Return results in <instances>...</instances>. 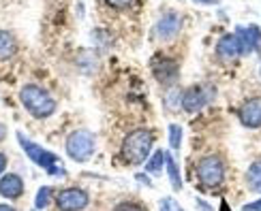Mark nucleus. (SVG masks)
Listing matches in <instances>:
<instances>
[{"mask_svg":"<svg viewBox=\"0 0 261 211\" xmlns=\"http://www.w3.org/2000/svg\"><path fill=\"white\" fill-rule=\"evenodd\" d=\"M19 101H21V105H24V109L28 111V113L32 117H37V119H45L56 111V101L51 98V94L47 90H43L41 85H35V83H28V85L21 87Z\"/></svg>","mask_w":261,"mask_h":211,"instance_id":"nucleus-1","label":"nucleus"},{"mask_svg":"<svg viewBox=\"0 0 261 211\" xmlns=\"http://www.w3.org/2000/svg\"><path fill=\"white\" fill-rule=\"evenodd\" d=\"M152 143H154V135L148 128H137L133 132H128L122 141V158L128 164H144L148 160V154L152 149Z\"/></svg>","mask_w":261,"mask_h":211,"instance_id":"nucleus-2","label":"nucleus"},{"mask_svg":"<svg viewBox=\"0 0 261 211\" xmlns=\"http://www.w3.org/2000/svg\"><path fill=\"white\" fill-rule=\"evenodd\" d=\"M17 141H19L21 149H24V154L28 156V160H32L37 166H41V169H45L51 177H64L67 175L64 169L58 166V156L54 152L41 147L39 143H35V141H30L24 132H17Z\"/></svg>","mask_w":261,"mask_h":211,"instance_id":"nucleus-3","label":"nucleus"},{"mask_svg":"<svg viewBox=\"0 0 261 211\" xmlns=\"http://www.w3.org/2000/svg\"><path fill=\"white\" fill-rule=\"evenodd\" d=\"M96 149L92 132L88 130H73L67 137V154L75 162H88Z\"/></svg>","mask_w":261,"mask_h":211,"instance_id":"nucleus-4","label":"nucleus"},{"mask_svg":"<svg viewBox=\"0 0 261 211\" xmlns=\"http://www.w3.org/2000/svg\"><path fill=\"white\" fill-rule=\"evenodd\" d=\"M197 182L205 188H219L225 182V164L219 156H208L197 164Z\"/></svg>","mask_w":261,"mask_h":211,"instance_id":"nucleus-5","label":"nucleus"},{"mask_svg":"<svg viewBox=\"0 0 261 211\" xmlns=\"http://www.w3.org/2000/svg\"><path fill=\"white\" fill-rule=\"evenodd\" d=\"M90 203L88 194H86L82 188H67L56 194V205L60 211H82Z\"/></svg>","mask_w":261,"mask_h":211,"instance_id":"nucleus-6","label":"nucleus"},{"mask_svg":"<svg viewBox=\"0 0 261 211\" xmlns=\"http://www.w3.org/2000/svg\"><path fill=\"white\" fill-rule=\"evenodd\" d=\"M152 73H154L156 81L163 85H173L178 81V62L165 58V55H154L152 58Z\"/></svg>","mask_w":261,"mask_h":211,"instance_id":"nucleus-7","label":"nucleus"},{"mask_svg":"<svg viewBox=\"0 0 261 211\" xmlns=\"http://www.w3.org/2000/svg\"><path fill=\"white\" fill-rule=\"evenodd\" d=\"M240 122L246 128H261V96H255L242 105Z\"/></svg>","mask_w":261,"mask_h":211,"instance_id":"nucleus-8","label":"nucleus"},{"mask_svg":"<svg viewBox=\"0 0 261 211\" xmlns=\"http://www.w3.org/2000/svg\"><path fill=\"white\" fill-rule=\"evenodd\" d=\"M21 194H24V182H21L19 175L7 173L5 177H0V196L15 201V198H19Z\"/></svg>","mask_w":261,"mask_h":211,"instance_id":"nucleus-9","label":"nucleus"},{"mask_svg":"<svg viewBox=\"0 0 261 211\" xmlns=\"http://www.w3.org/2000/svg\"><path fill=\"white\" fill-rule=\"evenodd\" d=\"M180 26H182V19L178 13H173V11H169V13H165L161 19H159V24H156V35L161 39H171V37H176L178 32H180Z\"/></svg>","mask_w":261,"mask_h":211,"instance_id":"nucleus-10","label":"nucleus"},{"mask_svg":"<svg viewBox=\"0 0 261 211\" xmlns=\"http://www.w3.org/2000/svg\"><path fill=\"white\" fill-rule=\"evenodd\" d=\"M205 103H208V94H205V90H203L201 85L189 87V90L184 92V96H182V107H184V111H199Z\"/></svg>","mask_w":261,"mask_h":211,"instance_id":"nucleus-11","label":"nucleus"},{"mask_svg":"<svg viewBox=\"0 0 261 211\" xmlns=\"http://www.w3.org/2000/svg\"><path fill=\"white\" fill-rule=\"evenodd\" d=\"M216 55L223 60H233L240 55V45H238L236 35H225L219 43H216Z\"/></svg>","mask_w":261,"mask_h":211,"instance_id":"nucleus-12","label":"nucleus"},{"mask_svg":"<svg viewBox=\"0 0 261 211\" xmlns=\"http://www.w3.org/2000/svg\"><path fill=\"white\" fill-rule=\"evenodd\" d=\"M165 171H167V177L171 182V188L173 190H182V179H180V169H178V162L176 158L171 156L169 152H165Z\"/></svg>","mask_w":261,"mask_h":211,"instance_id":"nucleus-13","label":"nucleus"},{"mask_svg":"<svg viewBox=\"0 0 261 211\" xmlns=\"http://www.w3.org/2000/svg\"><path fill=\"white\" fill-rule=\"evenodd\" d=\"M15 53V39L11 32L0 30V60H11Z\"/></svg>","mask_w":261,"mask_h":211,"instance_id":"nucleus-14","label":"nucleus"},{"mask_svg":"<svg viewBox=\"0 0 261 211\" xmlns=\"http://www.w3.org/2000/svg\"><path fill=\"white\" fill-rule=\"evenodd\" d=\"M246 182H248V186H251V190L261 194V160L251 164V169H248V173H246Z\"/></svg>","mask_w":261,"mask_h":211,"instance_id":"nucleus-15","label":"nucleus"},{"mask_svg":"<svg viewBox=\"0 0 261 211\" xmlns=\"http://www.w3.org/2000/svg\"><path fill=\"white\" fill-rule=\"evenodd\" d=\"M163 164H165V152L156 149V152L148 158V162H146V171H148V173H159Z\"/></svg>","mask_w":261,"mask_h":211,"instance_id":"nucleus-16","label":"nucleus"},{"mask_svg":"<svg viewBox=\"0 0 261 211\" xmlns=\"http://www.w3.org/2000/svg\"><path fill=\"white\" fill-rule=\"evenodd\" d=\"M233 35L238 39V45H240V55H248L253 51L251 49V41H248V35H246V28H238Z\"/></svg>","mask_w":261,"mask_h":211,"instance_id":"nucleus-17","label":"nucleus"},{"mask_svg":"<svg viewBox=\"0 0 261 211\" xmlns=\"http://www.w3.org/2000/svg\"><path fill=\"white\" fill-rule=\"evenodd\" d=\"M51 188L49 186H43V188H39V192H37V198H35V207L37 209H45L47 205H49V201H51Z\"/></svg>","mask_w":261,"mask_h":211,"instance_id":"nucleus-18","label":"nucleus"},{"mask_svg":"<svg viewBox=\"0 0 261 211\" xmlns=\"http://www.w3.org/2000/svg\"><path fill=\"white\" fill-rule=\"evenodd\" d=\"M169 143H171V149H176V152L182 147V128L178 124L169 126Z\"/></svg>","mask_w":261,"mask_h":211,"instance_id":"nucleus-19","label":"nucleus"},{"mask_svg":"<svg viewBox=\"0 0 261 211\" xmlns=\"http://www.w3.org/2000/svg\"><path fill=\"white\" fill-rule=\"evenodd\" d=\"M246 35H248V41H251V49L253 51H261V30L257 26H248Z\"/></svg>","mask_w":261,"mask_h":211,"instance_id":"nucleus-20","label":"nucleus"},{"mask_svg":"<svg viewBox=\"0 0 261 211\" xmlns=\"http://www.w3.org/2000/svg\"><path fill=\"white\" fill-rule=\"evenodd\" d=\"M114 211H144V207L133 203V201H124V203H118L114 207Z\"/></svg>","mask_w":261,"mask_h":211,"instance_id":"nucleus-21","label":"nucleus"},{"mask_svg":"<svg viewBox=\"0 0 261 211\" xmlns=\"http://www.w3.org/2000/svg\"><path fill=\"white\" fill-rule=\"evenodd\" d=\"M110 7H114V9H128L130 5H133V0H105Z\"/></svg>","mask_w":261,"mask_h":211,"instance_id":"nucleus-22","label":"nucleus"},{"mask_svg":"<svg viewBox=\"0 0 261 211\" xmlns=\"http://www.w3.org/2000/svg\"><path fill=\"white\" fill-rule=\"evenodd\" d=\"M244 211H261V198H259V201H255V203L244 205Z\"/></svg>","mask_w":261,"mask_h":211,"instance_id":"nucleus-23","label":"nucleus"},{"mask_svg":"<svg viewBox=\"0 0 261 211\" xmlns=\"http://www.w3.org/2000/svg\"><path fill=\"white\" fill-rule=\"evenodd\" d=\"M5 169H7V156L5 154H0V175L5 173Z\"/></svg>","mask_w":261,"mask_h":211,"instance_id":"nucleus-24","label":"nucleus"},{"mask_svg":"<svg viewBox=\"0 0 261 211\" xmlns=\"http://www.w3.org/2000/svg\"><path fill=\"white\" fill-rule=\"evenodd\" d=\"M195 203H197V207H201V211H212V207H210L208 203H205V201H199V198H197Z\"/></svg>","mask_w":261,"mask_h":211,"instance_id":"nucleus-25","label":"nucleus"},{"mask_svg":"<svg viewBox=\"0 0 261 211\" xmlns=\"http://www.w3.org/2000/svg\"><path fill=\"white\" fill-rule=\"evenodd\" d=\"M193 3H199V5H216L219 0H193Z\"/></svg>","mask_w":261,"mask_h":211,"instance_id":"nucleus-26","label":"nucleus"},{"mask_svg":"<svg viewBox=\"0 0 261 211\" xmlns=\"http://www.w3.org/2000/svg\"><path fill=\"white\" fill-rule=\"evenodd\" d=\"M5 137H7V128H5V124H0V143L5 141Z\"/></svg>","mask_w":261,"mask_h":211,"instance_id":"nucleus-27","label":"nucleus"},{"mask_svg":"<svg viewBox=\"0 0 261 211\" xmlns=\"http://www.w3.org/2000/svg\"><path fill=\"white\" fill-rule=\"evenodd\" d=\"M0 211H15V209L11 207V205H3V203H0Z\"/></svg>","mask_w":261,"mask_h":211,"instance_id":"nucleus-28","label":"nucleus"}]
</instances>
